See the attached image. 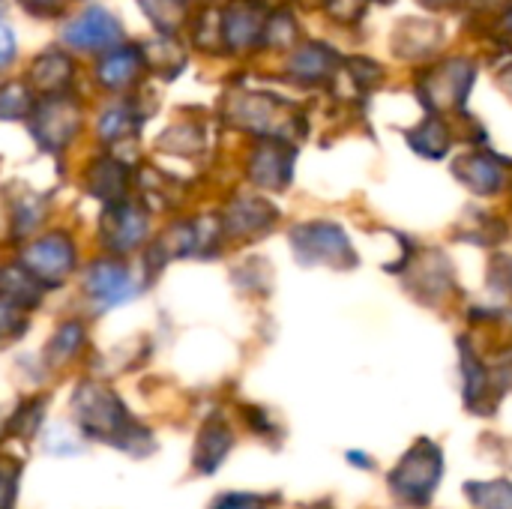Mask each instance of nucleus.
<instances>
[{
  "mask_svg": "<svg viewBox=\"0 0 512 509\" xmlns=\"http://www.w3.org/2000/svg\"><path fill=\"white\" fill-rule=\"evenodd\" d=\"M444 474V456L432 441H420L390 474V492L408 507L429 504L438 480Z\"/></svg>",
  "mask_w": 512,
  "mask_h": 509,
  "instance_id": "nucleus-1",
  "label": "nucleus"
},
{
  "mask_svg": "<svg viewBox=\"0 0 512 509\" xmlns=\"http://www.w3.org/2000/svg\"><path fill=\"white\" fill-rule=\"evenodd\" d=\"M291 240H294V255L303 264H318V261L321 264H354V252H351L345 231L330 222L303 225L291 234Z\"/></svg>",
  "mask_w": 512,
  "mask_h": 509,
  "instance_id": "nucleus-2",
  "label": "nucleus"
},
{
  "mask_svg": "<svg viewBox=\"0 0 512 509\" xmlns=\"http://www.w3.org/2000/svg\"><path fill=\"white\" fill-rule=\"evenodd\" d=\"M123 36V27L120 21L105 12V9H87L81 12L78 18H72L66 27H63V39L66 45L78 48V51H105V48H114Z\"/></svg>",
  "mask_w": 512,
  "mask_h": 509,
  "instance_id": "nucleus-3",
  "label": "nucleus"
},
{
  "mask_svg": "<svg viewBox=\"0 0 512 509\" xmlns=\"http://www.w3.org/2000/svg\"><path fill=\"white\" fill-rule=\"evenodd\" d=\"M78 123H81V111L72 99L54 93L45 99V105L36 111V135L42 144H48L51 150L63 147L75 132H78Z\"/></svg>",
  "mask_w": 512,
  "mask_h": 509,
  "instance_id": "nucleus-4",
  "label": "nucleus"
},
{
  "mask_svg": "<svg viewBox=\"0 0 512 509\" xmlns=\"http://www.w3.org/2000/svg\"><path fill=\"white\" fill-rule=\"evenodd\" d=\"M141 66H144L141 48L117 45V48H111V51L99 60L96 78H99V84H105L108 90H123V87H129V84L138 78Z\"/></svg>",
  "mask_w": 512,
  "mask_h": 509,
  "instance_id": "nucleus-5",
  "label": "nucleus"
},
{
  "mask_svg": "<svg viewBox=\"0 0 512 509\" xmlns=\"http://www.w3.org/2000/svg\"><path fill=\"white\" fill-rule=\"evenodd\" d=\"M78 414L81 420L96 429V432H105V429H114L123 414H120V402L111 396V393H102V390H93L87 387L81 396H78Z\"/></svg>",
  "mask_w": 512,
  "mask_h": 509,
  "instance_id": "nucleus-6",
  "label": "nucleus"
},
{
  "mask_svg": "<svg viewBox=\"0 0 512 509\" xmlns=\"http://www.w3.org/2000/svg\"><path fill=\"white\" fill-rule=\"evenodd\" d=\"M87 288H90V294H93L99 303H105V306L123 303V300L132 297V282H129L126 270H120V267H114V264H96V267L90 270V276H87Z\"/></svg>",
  "mask_w": 512,
  "mask_h": 509,
  "instance_id": "nucleus-7",
  "label": "nucleus"
},
{
  "mask_svg": "<svg viewBox=\"0 0 512 509\" xmlns=\"http://www.w3.org/2000/svg\"><path fill=\"white\" fill-rule=\"evenodd\" d=\"M72 78V60L63 51H45L36 57L33 69H30V81L45 90V93H60Z\"/></svg>",
  "mask_w": 512,
  "mask_h": 509,
  "instance_id": "nucleus-8",
  "label": "nucleus"
},
{
  "mask_svg": "<svg viewBox=\"0 0 512 509\" xmlns=\"http://www.w3.org/2000/svg\"><path fill=\"white\" fill-rule=\"evenodd\" d=\"M105 240L114 249H132L144 234V216L135 207H117L105 216Z\"/></svg>",
  "mask_w": 512,
  "mask_h": 509,
  "instance_id": "nucleus-9",
  "label": "nucleus"
},
{
  "mask_svg": "<svg viewBox=\"0 0 512 509\" xmlns=\"http://www.w3.org/2000/svg\"><path fill=\"white\" fill-rule=\"evenodd\" d=\"M27 261H30V267L42 270L48 279H57L63 270H69V264H72V249H69L63 240H42L39 246H33V249L27 252Z\"/></svg>",
  "mask_w": 512,
  "mask_h": 509,
  "instance_id": "nucleus-10",
  "label": "nucleus"
},
{
  "mask_svg": "<svg viewBox=\"0 0 512 509\" xmlns=\"http://www.w3.org/2000/svg\"><path fill=\"white\" fill-rule=\"evenodd\" d=\"M228 447H231V432L222 423L207 426L204 435H201V441H198V453H195L198 456V468L201 471H213L225 459Z\"/></svg>",
  "mask_w": 512,
  "mask_h": 509,
  "instance_id": "nucleus-11",
  "label": "nucleus"
},
{
  "mask_svg": "<svg viewBox=\"0 0 512 509\" xmlns=\"http://www.w3.org/2000/svg\"><path fill=\"white\" fill-rule=\"evenodd\" d=\"M258 12H249V3H234L225 15V39L231 45H246L258 33Z\"/></svg>",
  "mask_w": 512,
  "mask_h": 509,
  "instance_id": "nucleus-12",
  "label": "nucleus"
},
{
  "mask_svg": "<svg viewBox=\"0 0 512 509\" xmlns=\"http://www.w3.org/2000/svg\"><path fill=\"white\" fill-rule=\"evenodd\" d=\"M138 3L162 33H171L183 24V12H186L183 0H138Z\"/></svg>",
  "mask_w": 512,
  "mask_h": 509,
  "instance_id": "nucleus-13",
  "label": "nucleus"
},
{
  "mask_svg": "<svg viewBox=\"0 0 512 509\" xmlns=\"http://www.w3.org/2000/svg\"><path fill=\"white\" fill-rule=\"evenodd\" d=\"M468 495L480 509H512V486L504 480L468 486Z\"/></svg>",
  "mask_w": 512,
  "mask_h": 509,
  "instance_id": "nucleus-14",
  "label": "nucleus"
},
{
  "mask_svg": "<svg viewBox=\"0 0 512 509\" xmlns=\"http://www.w3.org/2000/svg\"><path fill=\"white\" fill-rule=\"evenodd\" d=\"M462 180H468L471 189L477 192H495L501 186V171L489 162V159H471L468 165H462Z\"/></svg>",
  "mask_w": 512,
  "mask_h": 509,
  "instance_id": "nucleus-15",
  "label": "nucleus"
},
{
  "mask_svg": "<svg viewBox=\"0 0 512 509\" xmlns=\"http://www.w3.org/2000/svg\"><path fill=\"white\" fill-rule=\"evenodd\" d=\"M27 105H30L27 90H21L18 84L0 87V117H18L27 111Z\"/></svg>",
  "mask_w": 512,
  "mask_h": 509,
  "instance_id": "nucleus-16",
  "label": "nucleus"
},
{
  "mask_svg": "<svg viewBox=\"0 0 512 509\" xmlns=\"http://www.w3.org/2000/svg\"><path fill=\"white\" fill-rule=\"evenodd\" d=\"M102 135L105 138H120L123 132H129V111L126 108H111L105 117H102Z\"/></svg>",
  "mask_w": 512,
  "mask_h": 509,
  "instance_id": "nucleus-17",
  "label": "nucleus"
},
{
  "mask_svg": "<svg viewBox=\"0 0 512 509\" xmlns=\"http://www.w3.org/2000/svg\"><path fill=\"white\" fill-rule=\"evenodd\" d=\"M213 509H264V501L255 495H228Z\"/></svg>",
  "mask_w": 512,
  "mask_h": 509,
  "instance_id": "nucleus-18",
  "label": "nucleus"
},
{
  "mask_svg": "<svg viewBox=\"0 0 512 509\" xmlns=\"http://www.w3.org/2000/svg\"><path fill=\"white\" fill-rule=\"evenodd\" d=\"M12 57H15V33L9 24L0 21V69H6Z\"/></svg>",
  "mask_w": 512,
  "mask_h": 509,
  "instance_id": "nucleus-19",
  "label": "nucleus"
},
{
  "mask_svg": "<svg viewBox=\"0 0 512 509\" xmlns=\"http://www.w3.org/2000/svg\"><path fill=\"white\" fill-rule=\"evenodd\" d=\"M60 3H63V0H21V6L30 9L33 15H48V12H54Z\"/></svg>",
  "mask_w": 512,
  "mask_h": 509,
  "instance_id": "nucleus-20",
  "label": "nucleus"
},
{
  "mask_svg": "<svg viewBox=\"0 0 512 509\" xmlns=\"http://www.w3.org/2000/svg\"><path fill=\"white\" fill-rule=\"evenodd\" d=\"M12 327H15V318H12V312L0 306V333H6V330H12Z\"/></svg>",
  "mask_w": 512,
  "mask_h": 509,
  "instance_id": "nucleus-21",
  "label": "nucleus"
}]
</instances>
